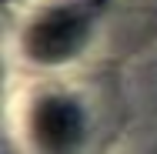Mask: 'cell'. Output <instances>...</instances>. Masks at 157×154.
Returning a JSON list of instances; mask_svg holds the SVG:
<instances>
[{
	"instance_id": "6da1fadb",
	"label": "cell",
	"mask_w": 157,
	"mask_h": 154,
	"mask_svg": "<svg viewBox=\"0 0 157 154\" xmlns=\"http://www.w3.org/2000/svg\"><path fill=\"white\" fill-rule=\"evenodd\" d=\"M90 27H94V10L87 3L47 7L24 30V50L37 64H63L84 50Z\"/></svg>"
},
{
	"instance_id": "7a4b0ae2",
	"label": "cell",
	"mask_w": 157,
	"mask_h": 154,
	"mask_svg": "<svg viewBox=\"0 0 157 154\" xmlns=\"http://www.w3.org/2000/svg\"><path fill=\"white\" fill-rule=\"evenodd\" d=\"M30 134L44 154H70L84 137V107L74 97L44 94L30 111Z\"/></svg>"
}]
</instances>
